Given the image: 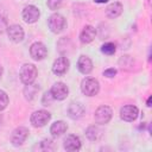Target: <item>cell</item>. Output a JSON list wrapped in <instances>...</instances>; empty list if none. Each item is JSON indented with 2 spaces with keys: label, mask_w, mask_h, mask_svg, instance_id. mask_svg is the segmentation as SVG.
<instances>
[{
  "label": "cell",
  "mask_w": 152,
  "mask_h": 152,
  "mask_svg": "<svg viewBox=\"0 0 152 152\" xmlns=\"http://www.w3.org/2000/svg\"><path fill=\"white\" fill-rule=\"evenodd\" d=\"M48 7L50 8V10H52V11H55V10H57V8H59L61 7V4H62V0H48Z\"/></svg>",
  "instance_id": "26"
},
{
  "label": "cell",
  "mask_w": 152,
  "mask_h": 152,
  "mask_svg": "<svg viewBox=\"0 0 152 152\" xmlns=\"http://www.w3.org/2000/svg\"><path fill=\"white\" fill-rule=\"evenodd\" d=\"M63 146L66 151H70V152H74V151H78L82 146L81 144V140L77 135H74V134H70L68 135L64 141H63Z\"/></svg>",
  "instance_id": "13"
},
{
  "label": "cell",
  "mask_w": 152,
  "mask_h": 152,
  "mask_svg": "<svg viewBox=\"0 0 152 152\" xmlns=\"http://www.w3.org/2000/svg\"><path fill=\"white\" fill-rule=\"evenodd\" d=\"M95 36H96L95 27L91 26V25H86L83 27V30L81 31V33H80V40H81L82 44H89L94 40Z\"/></svg>",
  "instance_id": "14"
},
{
  "label": "cell",
  "mask_w": 152,
  "mask_h": 152,
  "mask_svg": "<svg viewBox=\"0 0 152 152\" xmlns=\"http://www.w3.org/2000/svg\"><path fill=\"white\" fill-rule=\"evenodd\" d=\"M101 51H102V53L110 56V55H114V53H115L116 46H115L114 43H104V44L101 46Z\"/></svg>",
  "instance_id": "22"
},
{
  "label": "cell",
  "mask_w": 152,
  "mask_h": 152,
  "mask_svg": "<svg viewBox=\"0 0 152 152\" xmlns=\"http://www.w3.org/2000/svg\"><path fill=\"white\" fill-rule=\"evenodd\" d=\"M48 26H49V28H50L51 32H53V33H61L65 28V26H66V20H65V18L62 14L53 13L48 19Z\"/></svg>",
  "instance_id": "2"
},
{
  "label": "cell",
  "mask_w": 152,
  "mask_h": 152,
  "mask_svg": "<svg viewBox=\"0 0 152 152\" xmlns=\"http://www.w3.org/2000/svg\"><path fill=\"white\" fill-rule=\"evenodd\" d=\"M115 75H116V70H115L114 68H109V69H106V70L103 71V76L109 77V78L114 77Z\"/></svg>",
  "instance_id": "28"
},
{
  "label": "cell",
  "mask_w": 152,
  "mask_h": 152,
  "mask_svg": "<svg viewBox=\"0 0 152 152\" xmlns=\"http://www.w3.org/2000/svg\"><path fill=\"white\" fill-rule=\"evenodd\" d=\"M95 2H97V4H104V2H107L108 0H94Z\"/></svg>",
  "instance_id": "29"
},
{
  "label": "cell",
  "mask_w": 152,
  "mask_h": 152,
  "mask_svg": "<svg viewBox=\"0 0 152 152\" xmlns=\"http://www.w3.org/2000/svg\"><path fill=\"white\" fill-rule=\"evenodd\" d=\"M151 100H152V97L150 96V97L147 99V107H151Z\"/></svg>",
  "instance_id": "30"
},
{
  "label": "cell",
  "mask_w": 152,
  "mask_h": 152,
  "mask_svg": "<svg viewBox=\"0 0 152 152\" xmlns=\"http://www.w3.org/2000/svg\"><path fill=\"white\" fill-rule=\"evenodd\" d=\"M8 104V95L6 94V91L0 89V112L4 110Z\"/></svg>",
  "instance_id": "24"
},
{
  "label": "cell",
  "mask_w": 152,
  "mask_h": 152,
  "mask_svg": "<svg viewBox=\"0 0 152 152\" xmlns=\"http://www.w3.org/2000/svg\"><path fill=\"white\" fill-rule=\"evenodd\" d=\"M37 74H38L37 68L33 64L26 63L21 66L20 72H19V77H20V81L26 86V84H31L34 82V80L37 78Z\"/></svg>",
  "instance_id": "1"
},
{
  "label": "cell",
  "mask_w": 152,
  "mask_h": 152,
  "mask_svg": "<svg viewBox=\"0 0 152 152\" xmlns=\"http://www.w3.org/2000/svg\"><path fill=\"white\" fill-rule=\"evenodd\" d=\"M51 119V114L45 109H39L32 113L30 121L33 127H43L45 126Z\"/></svg>",
  "instance_id": "4"
},
{
  "label": "cell",
  "mask_w": 152,
  "mask_h": 152,
  "mask_svg": "<svg viewBox=\"0 0 152 152\" xmlns=\"http://www.w3.org/2000/svg\"><path fill=\"white\" fill-rule=\"evenodd\" d=\"M50 91H51L52 96L55 97V100L62 101V100L66 99V96L69 94V88L63 82H56L52 86V88L50 89Z\"/></svg>",
  "instance_id": "11"
},
{
  "label": "cell",
  "mask_w": 152,
  "mask_h": 152,
  "mask_svg": "<svg viewBox=\"0 0 152 152\" xmlns=\"http://www.w3.org/2000/svg\"><path fill=\"white\" fill-rule=\"evenodd\" d=\"M7 34L11 42L13 43H20L24 39V30L20 25H11L7 27Z\"/></svg>",
  "instance_id": "12"
},
{
  "label": "cell",
  "mask_w": 152,
  "mask_h": 152,
  "mask_svg": "<svg viewBox=\"0 0 152 152\" xmlns=\"http://www.w3.org/2000/svg\"><path fill=\"white\" fill-rule=\"evenodd\" d=\"M138 114H139V110L133 104H127V106H124L121 109H120V118L124 120V121H134L137 118H138Z\"/></svg>",
  "instance_id": "10"
},
{
  "label": "cell",
  "mask_w": 152,
  "mask_h": 152,
  "mask_svg": "<svg viewBox=\"0 0 152 152\" xmlns=\"http://www.w3.org/2000/svg\"><path fill=\"white\" fill-rule=\"evenodd\" d=\"M77 69L81 74L83 75H88L91 70H93V62L88 56H80L78 61H77Z\"/></svg>",
  "instance_id": "15"
},
{
  "label": "cell",
  "mask_w": 152,
  "mask_h": 152,
  "mask_svg": "<svg viewBox=\"0 0 152 152\" xmlns=\"http://www.w3.org/2000/svg\"><path fill=\"white\" fill-rule=\"evenodd\" d=\"M39 15H40L39 8L36 7V6H33V5L26 6V7L23 10V13H21V17H23L24 21L27 23V24H33V23H36V21L39 19Z\"/></svg>",
  "instance_id": "7"
},
{
  "label": "cell",
  "mask_w": 152,
  "mask_h": 152,
  "mask_svg": "<svg viewBox=\"0 0 152 152\" xmlns=\"http://www.w3.org/2000/svg\"><path fill=\"white\" fill-rule=\"evenodd\" d=\"M66 129H68V125H66L64 121L58 120V121H55V122L51 125V127H50V133L52 134V137L58 138V137H61L62 134H64V133L66 132Z\"/></svg>",
  "instance_id": "17"
},
{
  "label": "cell",
  "mask_w": 152,
  "mask_h": 152,
  "mask_svg": "<svg viewBox=\"0 0 152 152\" xmlns=\"http://www.w3.org/2000/svg\"><path fill=\"white\" fill-rule=\"evenodd\" d=\"M30 55L34 61H42V59H44L46 57L48 49L43 43L36 42L30 46Z\"/></svg>",
  "instance_id": "8"
},
{
  "label": "cell",
  "mask_w": 152,
  "mask_h": 152,
  "mask_svg": "<svg viewBox=\"0 0 152 152\" xmlns=\"http://www.w3.org/2000/svg\"><path fill=\"white\" fill-rule=\"evenodd\" d=\"M1 75H2V66L0 65V77H1Z\"/></svg>",
  "instance_id": "31"
},
{
  "label": "cell",
  "mask_w": 152,
  "mask_h": 152,
  "mask_svg": "<svg viewBox=\"0 0 152 152\" xmlns=\"http://www.w3.org/2000/svg\"><path fill=\"white\" fill-rule=\"evenodd\" d=\"M7 27H8V25H7V19H6L5 17L0 15V34H1L5 30H7Z\"/></svg>",
  "instance_id": "27"
},
{
  "label": "cell",
  "mask_w": 152,
  "mask_h": 152,
  "mask_svg": "<svg viewBox=\"0 0 152 152\" xmlns=\"http://www.w3.org/2000/svg\"><path fill=\"white\" fill-rule=\"evenodd\" d=\"M119 65L121 66V69L132 70L133 66H134V59H133V57H131V56H128V55L121 56L120 59H119Z\"/></svg>",
  "instance_id": "20"
},
{
  "label": "cell",
  "mask_w": 152,
  "mask_h": 152,
  "mask_svg": "<svg viewBox=\"0 0 152 152\" xmlns=\"http://www.w3.org/2000/svg\"><path fill=\"white\" fill-rule=\"evenodd\" d=\"M28 133L30 132H28V129L26 127H24V126L17 127L12 132V134H11V142H12V145L13 146H20V145H23L25 142V140L27 139Z\"/></svg>",
  "instance_id": "6"
},
{
  "label": "cell",
  "mask_w": 152,
  "mask_h": 152,
  "mask_svg": "<svg viewBox=\"0 0 152 152\" xmlns=\"http://www.w3.org/2000/svg\"><path fill=\"white\" fill-rule=\"evenodd\" d=\"M86 109L81 102H71L68 107V115L71 119H80L83 116Z\"/></svg>",
  "instance_id": "16"
},
{
  "label": "cell",
  "mask_w": 152,
  "mask_h": 152,
  "mask_svg": "<svg viewBox=\"0 0 152 152\" xmlns=\"http://www.w3.org/2000/svg\"><path fill=\"white\" fill-rule=\"evenodd\" d=\"M53 100H55V97L52 96L51 91H46V93L43 95V97H42V103H43L44 106H50V104L53 102Z\"/></svg>",
  "instance_id": "25"
},
{
  "label": "cell",
  "mask_w": 152,
  "mask_h": 152,
  "mask_svg": "<svg viewBox=\"0 0 152 152\" xmlns=\"http://www.w3.org/2000/svg\"><path fill=\"white\" fill-rule=\"evenodd\" d=\"M38 90H39V87H37L36 84H33V83L26 84V87L24 89V95H25L26 100H28V101L33 100L36 97V94L38 93Z\"/></svg>",
  "instance_id": "21"
},
{
  "label": "cell",
  "mask_w": 152,
  "mask_h": 152,
  "mask_svg": "<svg viewBox=\"0 0 152 152\" xmlns=\"http://www.w3.org/2000/svg\"><path fill=\"white\" fill-rule=\"evenodd\" d=\"M81 90L87 96H95L100 90L99 81L93 77H86L81 82Z\"/></svg>",
  "instance_id": "3"
},
{
  "label": "cell",
  "mask_w": 152,
  "mask_h": 152,
  "mask_svg": "<svg viewBox=\"0 0 152 152\" xmlns=\"http://www.w3.org/2000/svg\"><path fill=\"white\" fill-rule=\"evenodd\" d=\"M112 114H113V112H112L110 107H108V106H100L95 110V114H94L95 122L99 124V125H106L112 119Z\"/></svg>",
  "instance_id": "5"
},
{
  "label": "cell",
  "mask_w": 152,
  "mask_h": 152,
  "mask_svg": "<svg viewBox=\"0 0 152 152\" xmlns=\"http://www.w3.org/2000/svg\"><path fill=\"white\" fill-rule=\"evenodd\" d=\"M40 150L43 151H53L55 150V144L50 139H44L40 142Z\"/></svg>",
  "instance_id": "23"
},
{
  "label": "cell",
  "mask_w": 152,
  "mask_h": 152,
  "mask_svg": "<svg viewBox=\"0 0 152 152\" xmlns=\"http://www.w3.org/2000/svg\"><path fill=\"white\" fill-rule=\"evenodd\" d=\"M122 10H124L122 5H121L120 2H118V1H115V2H112V4H109V5L107 6V8H106V14H107L108 18L114 19V18H118V17L122 13Z\"/></svg>",
  "instance_id": "18"
},
{
  "label": "cell",
  "mask_w": 152,
  "mask_h": 152,
  "mask_svg": "<svg viewBox=\"0 0 152 152\" xmlns=\"http://www.w3.org/2000/svg\"><path fill=\"white\" fill-rule=\"evenodd\" d=\"M69 65H70L69 59L64 56H61L57 59H55V62L52 64V72L57 76H63L68 71Z\"/></svg>",
  "instance_id": "9"
},
{
  "label": "cell",
  "mask_w": 152,
  "mask_h": 152,
  "mask_svg": "<svg viewBox=\"0 0 152 152\" xmlns=\"http://www.w3.org/2000/svg\"><path fill=\"white\" fill-rule=\"evenodd\" d=\"M86 135L90 141H99L103 137V132L99 126H89L86 131Z\"/></svg>",
  "instance_id": "19"
}]
</instances>
